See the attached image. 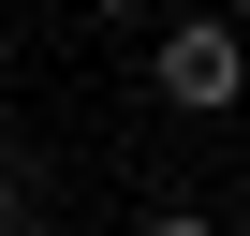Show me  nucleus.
Listing matches in <instances>:
<instances>
[{
	"label": "nucleus",
	"instance_id": "f257e3e1",
	"mask_svg": "<svg viewBox=\"0 0 250 236\" xmlns=\"http://www.w3.org/2000/svg\"><path fill=\"white\" fill-rule=\"evenodd\" d=\"M235 59H250L235 30H162V89L177 103H235Z\"/></svg>",
	"mask_w": 250,
	"mask_h": 236
},
{
	"label": "nucleus",
	"instance_id": "f03ea898",
	"mask_svg": "<svg viewBox=\"0 0 250 236\" xmlns=\"http://www.w3.org/2000/svg\"><path fill=\"white\" fill-rule=\"evenodd\" d=\"M0 236H44V221H30V148H15V133H0Z\"/></svg>",
	"mask_w": 250,
	"mask_h": 236
},
{
	"label": "nucleus",
	"instance_id": "7ed1b4c3",
	"mask_svg": "<svg viewBox=\"0 0 250 236\" xmlns=\"http://www.w3.org/2000/svg\"><path fill=\"white\" fill-rule=\"evenodd\" d=\"M147 236H221V221H191V207H177V221H147Z\"/></svg>",
	"mask_w": 250,
	"mask_h": 236
}]
</instances>
